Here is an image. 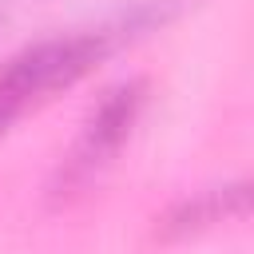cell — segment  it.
Wrapping results in <instances>:
<instances>
[{"instance_id":"1","label":"cell","mask_w":254,"mask_h":254,"mask_svg":"<svg viewBox=\"0 0 254 254\" xmlns=\"http://www.w3.org/2000/svg\"><path fill=\"white\" fill-rule=\"evenodd\" d=\"M111 48V32H75V36H56L24 48L0 67V111L16 115L24 103L44 99L67 83H75L83 71H91L95 60H103Z\"/></svg>"},{"instance_id":"2","label":"cell","mask_w":254,"mask_h":254,"mask_svg":"<svg viewBox=\"0 0 254 254\" xmlns=\"http://www.w3.org/2000/svg\"><path fill=\"white\" fill-rule=\"evenodd\" d=\"M139 103H143V83H123L99 99V107L87 115L83 135L64 167V187H79L119 151V143L127 139V131L139 115Z\"/></svg>"},{"instance_id":"3","label":"cell","mask_w":254,"mask_h":254,"mask_svg":"<svg viewBox=\"0 0 254 254\" xmlns=\"http://www.w3.org/2000/svg\"><path fill=\"white\" fill-rule=\"evenodd\" d=\"M230 214H246V187H222V190H210L202 198H190L183 206H175L167 218H163V234H187V230H198L206 222H218V218H230Z\"/></svg>"},{"instance_id":"4","label":"cell","mask_w":254,"mask_h":254,"mask_svg":"<svg viewBox=\"0 0 254 254\" xmlns=\"http://www.w3.org/2000/svg\"><path fill=\"white\" fill-rule=\"evenodd\" d=\"M8 119H12V115H4V111H0V131H4V123H8Z\"/></svg>"}]
</instances>
